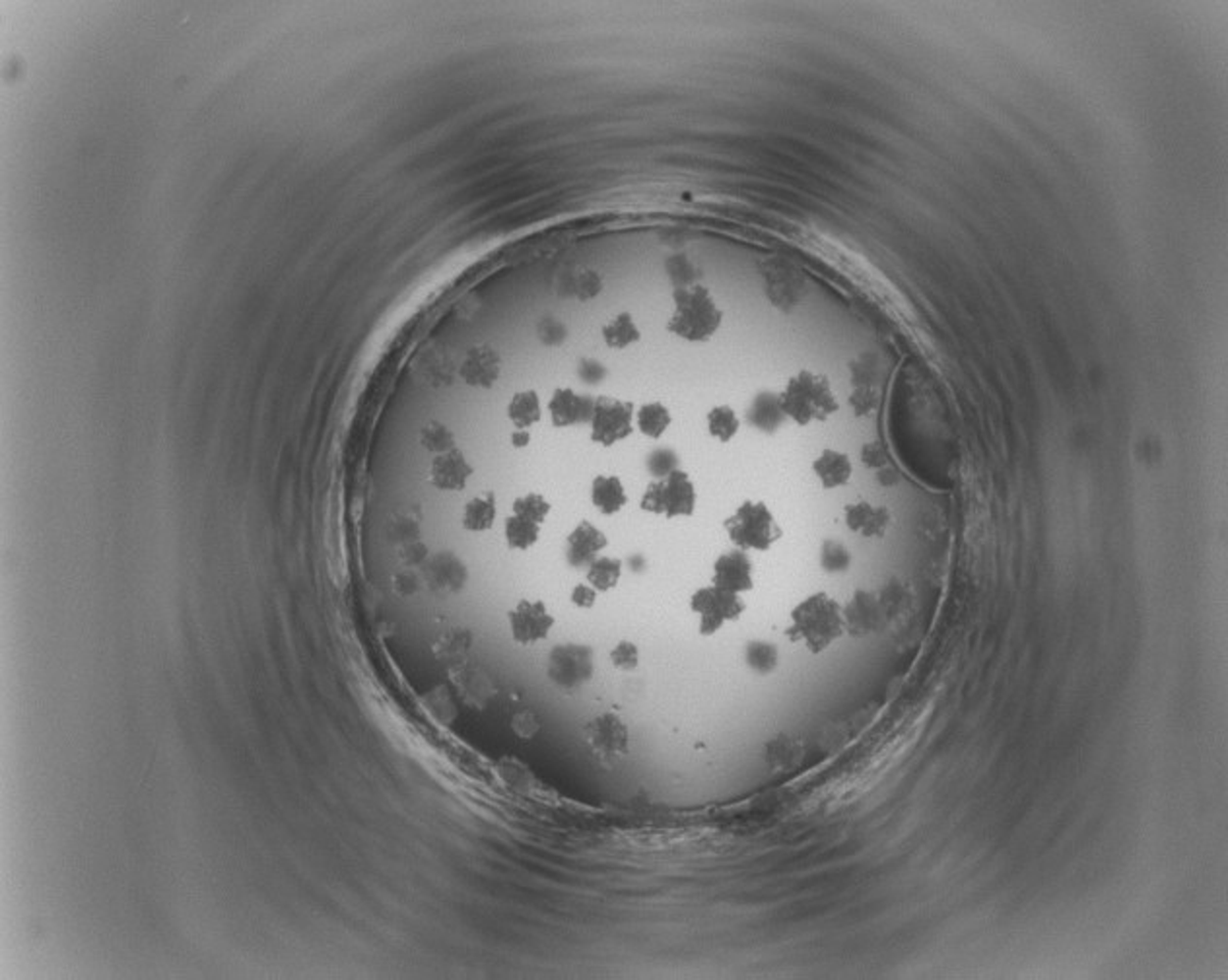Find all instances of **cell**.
Returning a JSON list of instances; mask_svg holds the SVG:
<instances>
[{"label": "cell", "instance_id": "cell-1", "mask_svg": "<svg viewBox=\"0 0 1228 980\" xmlns=\"http://www.w3.org/2000/svg\"><path fill=\"white\" fill-rule=\"evenodd\" d=\"M844 635V605L826 592H815L801 599L792 609L786 629L790 643L803 645L813 655L830 650Z\"/></svg>", "mask_w": 1228, "mask_h": 980}, {"label": "cell", "instance_id": "cell-2", "mask_svg": "<svg viewBox=\"0 0 1228 980\" xmlns=\"http://www.w3.org/2000/svg\"><path fill=\"white\" fill-rule=\"evenodd\" d=\"M723 324V312L702 284H679L673 290V314L667 331L687 342H708Z\"/></svg>", "mask_w": 1228, "mask_h": 980}, {"label": "cell", "instance_id": "cell-3", "mask_svg": "<svg viewBox=\"0 0 1228 980\" xmlns=\"http://www.w3.org/2000/svg\"><path fill=\"white\" fill-rule=\"evenodd\" d=\"M778 401L786 419L793 421L797 427L824 423L840 411L830 380L811 370H801L790 378Z\"/></svg>", "mask_w": 1228, "mask_h": 980}, {"label": "cell", "instance_id": "cell-4", "mask_svg": "<svg viewBox=\"0 0 1228 980\" xmlns=\"http://www.w3.org/2000/svg\"><path fill=\"white\" fill-rule=\"evenodd\" d=\"M698 506V490L685 469H671L647 483L640 498L645 514L665 520L692 518Z\"/></svg>", "mask_w": 1228, "mask_h": 980}, {"label": "cell", "instance_id": "cell-5", "mask_svg": "<svg viewBox=\"0 0 1228 980\" xmlns=\"http://www.w3.org/2000/svg\"><path fill=\"white\" fill-rule=\"evenodd\" d=\"M723 530L735 548L744 552H768L784 538V530L762 500H744L723 522Z\"/></svg>", "mask_w": 1228, "mask_h": 980}, {"label": "cell", "instance_id": "cell-6", "mask_svg": "<svg viewBox=\"0 0 1228 980\" xmlns=\"http://www.w3.org/2000/svg\"><path fill=\"white\" fill-rule=\"evenodd\" d=\"M689 607L698 619V633L702 637H716L725 625L737 623L746 611L742 595L725 592L714 584L698 588L691 595Z\"/></svg>", "mask_w": 1228, "mask_h": 980}, {"label": "cell", "instance_id": "cell-7", "mask_svg": "<svg viewBox=\"0 0 1228 980\" xmlns=\"http://www.w3.org/2000/svg\"><path fill=\"white\" fill-rule=\"evenodd\" d=\"M589 753L603 766H614L630 753L628 724L616 712H603L591 718L582 730Z\"/></svg>", "mask_w": 1228, "mask_h": 980}, {"label": "cell", "instance_id": "cell-8", "mask_svg": "<svg viewBox=\"0 0 1228 980\" xmlns=\"http://www.w3.org/2000/svg\"><path fill=\"white\" fill-rule=\"evenodd\" d=\"M595 652L586 645H560L548 653L546 675L562 693H576L593 679Z\"/></svg>", "mask_w": 1228, "mask_h": 980}, {"label": "cell", "instance_id": "cell-9", "mask_svg": "<svg viewBox=\"0 0 1228 980\" xmlns=\"http://www.w3.org/2000/svg\"><path fill=\"white\" fill-rule=\"evenodd\" d=\"M589 438L601 447H613L630 438L636 429V409L632 401L611 395L595 397Z\"/></svg>", "mask_w": 1228, "mask_h": 980}, {"label": "cell", "instance_id": "cell-10", "mask_svg": "<svg viewBox=\"0 0 1228 980\" xmlns=\"http://www.w3.org/2000/svg\"><path fill=\"white\" fill-rule=\"evenodd\" d=\"M512 641L519 646H533L550 637L556 625L554 615L540 599H521L508 613Z\"/></svg>", "mask_w": 1228, "mask_h": 980}, {"label": "cell", "instance_id": "cell-11", "mask_svg": "<svg viewBox=\"0 0 1228 980\" xmlns=\"http://www.w3.org/2000/svg\"><path fill=\"white\" fill-rule=\"evenodd\" d=\"M475 475L473 463L467 459L465 451L455 445L443 453L434 455L428 471V481L435 490L441 492H463Z\"/></svg>", "mask_w": 1228, "mask_h": 980}, {"label": "cell", "instance_id": "cell-12", "mask_svg": "<svg viewBox=\"0 0 1228 980\" xmlns=\"http://www.w3.org/2000/svg\"><path fill=\"white\" fill-rule=\"evenodd\" d=\"M712 584L737 595L752 592L754 590V566H752L748 552L741 548H731V550L721 552L712 566Z\"/></svg>", "mask_w": 1228, "mask_h": 980}, {"label": "cell", "instance_id": "cell-13", "mask_svg": "<svg viewBox=\"0 0 1228 980\" xmlns=\"http://www.w3.org/2000/svg\"><path fill=\"white\" fill-rule=\"evenodd\" d=\"M500 376L502 358L494 350V346L486 342L473 344L459 366V378L475 389H492Z\"/></svg>", "mask_w": 1228, "mask_h": 980}, {"label": "cell", "instance_id": "cell-14", "mask_svg": "<svg viewBox=\"0 0 1228 980\" xmlns=\"http://www.w3.org/2000/svg\"><path fill=\"white\" fill-rule=\"evenodd\" d=\"M844 621H845V635H851L855 639L875 635L883 627V621H885V609H883L881 597L871 592L857 590L853 597L849 599V603L844 605Z\"/></svg>", "mask_w": 1228, "mask_h": 980}, {"label": "cell", "instance_id": "cell-15", "mask_svg": "<svg viewBox=\"0 0 1228 980\" xmlns=\"http://www.w3.org/2000/svg\"><path fill=\"white\" fill-rule=\"evenodd\" d=\"M595 397L582 395L572 387H558L550 395L548 415L556 429H570L589 425L593 417Z\"/></svg>", "mask_w": 1228, "mask_h": 980}, {"label": "cell", "instance_id": "cell-16", "mask_svg": "<svg viewBox=\"0 0 1228 980\" xmlns=\"http://www.w3.org/2000/svg\"><path fill=\"white\" fill-rule=\"evenodd\" d=\"M844 522L851 534L863 540H883L893 526V512L887 506L861 500L844 508Z\"/></svg>", "mask_w": 1228, "mask_h": 980}, {"label": "cell", "instance_id": "cell-17", "mask_svg": "<svg viewBox=\"0 0 1228 980\" xmlns=\"http://www.w3.org/2000/svg\"><path fill=\"white\" fill-rule=\"evenodd\" d=\"M609 546V538L595 524L582 520L566 538V562L572 568H588Z\"/></svg>", "mask_w": 1228, "mask_h": 980}, {"label": "cell", "instance_id": "cell-18", "mask_svg": "<svg viewBox=\"0 0 1228 980\" xmlns=\"http://www.w3.org/2000/svg\"><path fill=\"white\" fill-rule=\"evenodd\" d=\"M813 473L824 490L845 487L853 477V463L847 453L838 449H822L813 461Z\"/></svg>", "mask_w": 1228, "mask_h": 980}, {"label": "cell", "instance_id": "cell-19", "mask_svg": "<svg viewBox=\"0 0 1228 980\" xmlns=\"http://www.w3.org/2000/svg\"><path fill=\"white\" fill-rule=\"evenodd\" d=\"M589 498H591L593 508L601 516H616L628 504V492H626L622 479L611 473H601L593 477Z\"/></svg>", "mask_w": 1228, "mask_h": 980}, {"label": "cell", "instance_id": "cell-20", "mask_svg": "<svg viewBox=\"0 0 1228 980\" xmlns=\"http://www.w3.org/2000/svg\"><path fill=\"white\" fill-rule=\"evenodd\" d=\"M498 508L494 492H483L473 496L461 514V526L469 534H488L496 526Z\"/></svg>", "mask_w": 1228, "mask_h": 980}, {"label": "cell", "instance_id": "cell-21", "mask_svg": "<svg viewBox=\"0 0 1228 980\" xmlns=\"http://www.w3.org/2000/svg\"><path fill=\"white\" fill-rule=\"evenodd\" d=\"M506 413L513 429L531 431L542 419V403H540L538 393L535 389L517 391L510 399Z\"/></svg>", "mask_w": 1228, "mask_h": 980}, {"label": "cell", "instance_id": "cell-22", "mask_svg": "<svg viewBox=\"0 0 1228 980\" xmlns=\"http://www.w3.org/2000/svg\"><path fill=\"white\" fill-rule=\"evenodd\" d=\"M671 425H673L671 409L661 401L643 403L636 411V429L649 439L663 438L671 429Z\"/></svg>", "mask_w": 1228, "mask_h": 980}, {"label": "cell", "instance_id": "cell-23", "mask_svg": "<svg viewBox=\"0 0 1228 980\" xmlns=\"http://www.w3.org/2000/svg\"><path fill=\"white\" fill-rule=\"evenodd\" d=\"M622 570H624V564L620 558L601 554L586 568V582L597 593H607V592H613L618 586L622 578Z\"/></svg>", "mask_w": 1228, "mask_h": 980}, {"label": "cell", "instance_id": "cell-24", "mask_svg": "<svg viewBox=\"0 0 1228 980\" xmlns=\"http://www.w3.org/2000/svg\"><path fill=\"white\" fill-rule=\"evenodd\" d=\"M766 762L770 768L778 770V772H786L793 766H797L799 761L803 759V746L790 738V736H778L774 740H770L766 744Z\"/></svg>", "mask_w": 1228, "mask_h": 980}, {"label": "cell", "instance_id": "cell-25", "mask_svg": "<svg viewBox=\"0 0 1228 980\" xmlns=\"http://www.w3.org/2000/svg\"><path fill=\"white\" fill-rule=\"evenodd\" d=\"M601 335L605 344L613 350H624L641 338L640 327L636 326L632 314L628 312H620L618 316H614L611 322L603 326Z\"/></svg>", "mask_w": 1228, "mask_h": 980}, {"label": "cell", "instance_id": "cell-26", "mask_svg": "<svg viewBox=\"0 0 1228 980\" xmlns=\"http://www.w3.org/2000/svg\"><path fill=\"white\" fill-rule=\"evenodd\" d=\"M540 530H542V526H538V524H535L531 520L519 518L515 514H510L506 518V522H504V540H506V544L512 550L525 552V550H529V548H533L535 544L538 543Z\"/></svg>", "mask_w": 1228, "mask_h": 980}, {"label": "cell", "instance_id": "cell-27", "mask_svg": "<svg viewBox=\"0 0 1228 980\" xmlns=\"http://www.w3.org/2000/svg\"><path fill=\"white\" fill-rule=\"evenodd\" d=\"M706 427L719 443H729L741 431V419L731 405H717L706 415Z\"/></svg>", "mask_w": 1228, "mask_h": 980}, {"label": "cell", "instance_id": "cell-28", "mask_svg": "<svg viewBox=\"0 0 1228 980\" xmlns=\"http://www.w3.org/2000/svg\"><path fill=\"white\" fill-rule=\"evenodd\" d=\"M744 663L758 675H770L780 663L778 646L766 641H752L744 648Z\"/></svg>", "mask_w": 1228, "mask_h": 980}, {"label": "cell", "instance_id": "cell-29", "mask_svg": "<svg viewBox=\"0 0 1228 980\" xmlns=\"http://www.w3.org/2000/svg\"><path fill=\"white\" fill-rule=\"evenodd\" d=\"M750 417H752V425L764 433H776L786 419V415L780 409L778 395H772V393H764L754 401V411Z\"/></svg>", "mask_w": 1228, "mask_h": 980}, {"label": "cell", "instance_id": "cell-30", "mask_svg": "<svg viewBox=\"0 0 1228 980\" xmlns=\"http://www.w3.org/2000/svg\"><path fill=\"white\" fill-rule=\"evenodd\" d=\"M550 510H552V504L548 502V498L544 494H540V492H535V490H529V492L517 496L512 504V514L519 516V518H525V520H531V522H535L538 526H542L548 520Z\"/></svg>", "mask_w": 1228, "mask_h": 980}, {"label": "cell", "instance_id": "cell-31", "mask_svg": "<svg viewBox=\"0 0 1228 980\" xmlns=\"http://www.w3.org/2000/svg\"><path fill=\"white\" fill-rule=\"evenodd\" d=\"M420 443H422V445H424L430 453H434V455L443 453V451H447V449H451V447H455V445H457L453 431H451V429H447V427H445L443 423H439V421H432V423H428V425L422 429V433H420Z\"/></svg>", "mask_w": 1228, "mask_h": 980}, {"label": "cell", "instance_id": "cell-32", "mask_svg": "<svg viewBox=\"0 0 1228 980\" xmlns=\"http://www.w3.org/2000/svg\"><path fill=\"white\" fill-rule=\"evenodd\" d=\"M820 566L826 572H845L851 566L849 550L834 540H826L820 548Z\"/></svg>", "mask_w": 1228, "mask_h": 980}, {"label": "cell", "instance_id": "cell-33", "mask_svg": "<svg viewBox=\"0 0 1228 980\" xmlns=\"http://www.w3.org/2000/svg\"><path fill=\"white\" fill-rule=\"evenodd\" d=\"M609 659H611L614 669H618V671H624V673L636 671L640 667V648L632 641H620V643L614 645L613 650L609 652Z\"/></svg>", "mask_w": 1228, "mask_h": 980}, {"label": "cell", "instance_id": "cell-34", "mask_svg": "<svg viewBox=\"0 0 1228 980\" xmlns=\"http://www.w3.org/2000/svg\"><path fill=\"white\" fill-rule=\"evenodd\" d=\"M603 288V281L595 271H582L576 279V294L580 300L595 298Z\"/></svg>", "mask_w": 1228, "mask_h": 980}, {"label": "cell", "instance_id": "cell-35", "mask_svg": "<svg viewBox=\"0 0 1228 980\" xmlns=\"http://www.w3.org/2000/svg\"><path fill=\"white\" fill-rule=\"evenodd\" d=\"M597 595H599V593H597V592H595V590H593L588 582H582V584H576V586L572 588V592H570V601H572V605H574V607L584 609V611H589V609H593V607H595V603H597Z\"/></svg>", "mask_w": 1228, "mask_h": 980}, {"label": "cell", "instance_id": "cell-36", "mask_svg": "<svg viewBox=\"0 0 1228 980\" xmlns=\"http://www.w3.org/2000/svg\"><path fill=\"white\" fill-rule=\"evenodd\" d=\"M538 338L544 344H560L566 338V327H564V324H560L558 320L546 318L538 326Z\"/></svg>", "mask_w": 1228, "mask_h": 980}, {"label": "cell", "instance_id": "cell-37", "mask_svg": "<svg viewBox=\"0 0 1228 980\" xmlns=\"http://www.w3.org/2000/svg\"><path fill=\"white\" fill-rule=\"evenodd\" d=\"M875 403H877L875 391H871V389H867V387L857 389V391L853 393V397H851V405L855 407L857 415H867V413L875 407Z\"/></svg>", "mask_w": 1228, "mask_h": 980}, {"label": "cell", "instance_id": "cell-38", "mask_svg": "<svg viewBox=\"0 0 1228 980\" xmlns=\"http://www.w3.org/2000/svg\"><path fill=\"white\" fill-rule=\"evenodd\" d=\"M605 374H607V372H605V368H603L601 364L593 362V360H586V362H584V366H582V376H584L588 382H599Z\"/></svg>", "mask_w": 1228, "mask_h": 980}, {"label": "cell", "instance_id": "cell-39", "mask_svg": "<svg viewBox=\"0 0 1228 980\" xmlns=\"http://www.w3.org/2000/svg\"><path fill=\"white\" fill-rule=\"evenodd\" d=\"M510 441H512V445L515 449H523V447H527V445L531 443V431L513 429L512 436H510Z\"/></svg>", "mask_w": 1228, "mask_h": 980}]
</instances>
